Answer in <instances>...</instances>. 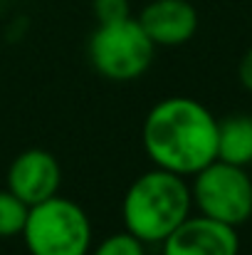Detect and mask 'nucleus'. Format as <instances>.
Instances as JSON below:
<instances>
[{
  "instance_id": "nucleus-4",
  "label": "nucleus",
  "mask_w": 252,
  "mask_h": 255,
  "mask_svg": "<svg viewBox=\"0 0 252 255\" xmlns=\"http://www.w3.org/2000/svg\"><path fill=\"white\" fill-rule=\"evenodd\" d=\"M154 52L156 45L134 17L104 22L89 37V60L94 70L114 82L141 77L151 67Z\"/></svg>"
},
{
  "instance_id": "nucleus-11",
  "label": "nucleus",
  "mask_w": 252,
  "mask_h": 255,
  "mask_svg": "<svg viewBox=\"0 0 252 255\" xmlns=\"http://www.w3.org/2000/svg\"><path fill=\"white\" fill-rule=\"evenodd\" d=\"M91 255H146V253H144V243L136 236H131L129 231H124V233H114V236L104 238Z\"/></svg>"
},
{
  "instance_id": "nucleus-8",
  "label": "nucleus",
  "mask_w": 252,
  "mask_h": 255,
  "mask_svg": "<svg viewBox=\"0 0 252 255\" xmlns=\"http://www.w3.org/2000/svg\"><path fill=\"white\" fill-rule=\"evenodd\" d=\"M136 20L156 47L183 45L198 30V12L188 0H151Z\"/></svg>"
},
{
  "instance_id": "nucleus-1",
  "label": "nucleus",
  "mask_w": 252,
  "mask_h": 255,
  "mask_svg": "<svg viewBox=\"0 0 252 255\" xmlns=\"http://www.w3.org/2000/svg\"><path fill=\"white\" fill-rule=\"evenodd\" d=\"M141 139L156 169L178 176H195L218 159V119L188 97H168L151 107Z\"/></svg>"
},
{
  "instance_id": "nucleus-5",
  "label": "nucleus",
  "mask_w": 252,
  "mask_h": 255,
  "mask_svg": "<svg viewBox=\"0 0 252 255\" xmlns=\"http://www.w3.org/2000/svg\"><path fill=\"white\" fill-rule=\"evenodd\" d=\"M190 198L200 216L238 228L252 216V176L245 166L215 159L195 173Z\"/></svg>"
},
{
  "instance_id": "nucleus-7",
  "label": "nucleus",
  "mask_w": 252,
  "mask_h": 255,
  "mask_svg": "<svg viewBox=\"0 0 252 255\" xmlns=\"http://www.w3.org/2000/svg\"><path fill=\"white\" fill-rule=\"evenodd\" d=\"M62 183V171L57 159L45 149L22 151L7 169V191L22 203L35 206L57 196Z\"/></svg>"
},
{
  "instance_id": "nucleus-2",
  "label": "nucleus",
  "mask_w": 252,
  "mask_h": 255,
  "mask_svg": "<svg viewBox=\"0 0 252 255\" xmlns=\"http://www.w3.org/2000/svg\"><path fill=\"white\" fill-rule=\"evenodd\" d=\"M193 198L183 176L156 169L141 173L126 191L124 226L141 243H164L190 216Z\"/></svg>"
},
{
  "instance_id": "nucleus-10",
  "label": "nucleus",
  "mask_w": 252,
  "mask_h": 255,
  "mask_svg": "<svg viewBox=\"0 0 252 255\" xmlns=\"http://www.w3.org/2000/svg\"><path fill=\"white\" fill-rule=\"evenodd\" d=\"M30 206L22 203L15 193L7 188L0 191V238H15L22 233L25 221H27Z\"/></svg>"
},
{
  "instance_id": "nucleus-3",
  "label": "nucleus",
  "mask_w": 252,
  "mask_h": 255,
  "mask_svg": "<svg viewBox=\"0 0 252 255\" xmlns=\"http://www.w3.org/2000/svg\"><path fill=\"white\" fill-rule=\"evenodd\" d=\"M20 236L30 255H86L91 246V223L80 203L52 196L30 206Z\"/></svg>"
},
{
  "instance_id": "nucleus-6",
  "label": "nucleus",
  "mask_w": 252,
  "mask_h": 255,
  "mask_svg": "<svg viewBox=\"0 0 252 255\" xmlns=\"http://www.w3.org/2000/svg\"><path fill=\"white\" fill-rule=\"evenodd\" d=\"M240 238L228 223L208 216H188L166 241L164 255H238Z\"/></svg>"
},
{
  "instance_id": "nucleus-12",
  "label": "nucleus",
  "mask_w": 252,
  "mask_h": 255,
  "mask_svg": "<svg viewBox=\"0 0 252 255\" xmlns=\"http://www.w3.org/2000/svg\"><path fill=\"white\" fill-rule=\"evenodd\" d=\"M91 10H94V17L99 20V25L131 17L129 0H91Z\"/></svg>"
},
{
  "instance_id": "nucleus-13",
  "label": "nucleus",
  "mask_w": 252,
  "mask_h": 255,
  "mask_svg": "<svg viewBox=\"0 0 252 255\" xmlns=\"http://www.w3.org/2000/svg\"><path fill=\"white\" fill-rule=\"evenodd\" d=\"M238 77H240V85L245 87L248 92H252V47L245 52V55H243V60H240Z\"/></svg>"
},
{
  "instance_id": "nucleus-9",
  "label": "nucleus",
  "mask_w": 252,
  "mask_h": 255,
  "mask_svg": "<svg viewBox=\"0 0 252 255\" xmlns=\"http://www.w3.org/2000/svg\"><path fill=\"white\" fill-rule=\"evenodd\" d=\"M218 159L235 166L252 164V117L218 122Z\"/></svg>"
}]
</instances>
